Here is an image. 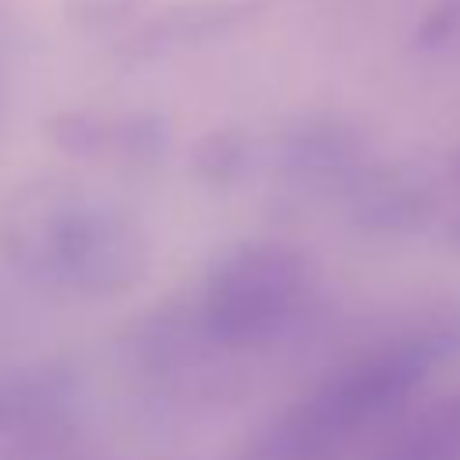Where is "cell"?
<instances>
[{
  "instance_id": "3",
  "label": "cell",
  "mask_w": 460,
  "mask_h": 460,
  "mask_svg": "<svg viewBox=\"0 0 460 460\" xmlns=\"http://www.w3.org/2000/svg\"><path fill=\"white\" fill-rule=\"evenodd\" d=\"M262 11V0H183L155 18H147L122 47L129 61H147L180 47H198L205 40H216L241 22L255 18Z\"/></svg>"
},
{
  "instance_id": "7",
  "label": "cell",
  "mask_w": 460,
  "mask_h": 460,
  "mask_svg": "<svg viewBox=\"0 0 460 460\" xmlns=\"http://www.w3.org/2000/svg\"><path fill=\"white\" fill-rule=\"evenodd\" d=\"M456 29H460V0H438V4H431L428 14L420 18L413 43H417V47H438V43H446Z\"/></svg>"
},
{
  "instance_id": "4",
  "label": "cell",
  "mask_w": 460,
  "mask_h": 460,
  "mask_svg": "<svg viewBox=\"0 0 460 460\" xmlns=\"http://www.w3.org/2000/svg\"><path fill=\"white\" fill-rule=\"evenodd\" d=\"M58 402L54 388L29 377L0 381V435H14L25 424L43 420V413Z\"/></svg>"
},
{
  "instance_id": "1",
  "label": "cell",
  "mask_w": 460,
  "mask_h": 460,
  "mask_svg": "<svg viewBox=\"0 0 460 460\" xmlns=\"http://www.w3.org/2000/svg\"><path fill=\"white\" fill-rule=\"evenodd\" d=\"M0 248L25 280L68 298L122 295L147 273L140 223L72 180L25 183L0 216Z\"/></svg>"
},
{
  "instance_id": "2",
  "label": "cell",
  "mask_w": 460,
  "mask_h": 460,
  "mask_svg": "<svg viewBox=\"0 0 460 460\" xmlns=\"http://www.w3.org/2000/svg\"><path fill=\"white\" fill-rule=\"evenodd\" d=\"M309 295L305 259L277 241H248L226 252L198 295V323L223 349H255L284 334Z\"/></svg>"
},
{
  "instance_id": "8",
  "label": "cell",
  "mask_w": 460,
  "mask_h": 460,
  "mask_svg": "<svg viewBox=\"0 0 460 460\" xmlns=\"http://www.w3.org/2000/svg\"><path fill=\"white\" fill-rule=\"evenodd\" d=\"M453 237H456V241H460V219H456V223H453Z\"/></svg>"
},
{
  "instance_id": "6",
  "label": "cell",
  "mask_w": 460,
  "mask_h": 460,
  "mask_svg": "<svg viewBox=\"0 0 460 460\" xmlns=\"http://www.w3.org/2000/svg\"><path fill=\"white\" fill-rule=\"evenodd\" d=\"M241 162H244V144L237 133H208L205 140L194 144V165L208 180L237 172Z\"/></svg>"
},
{
  "instance_id": "5",
  "label": "cell",
  "mask_w": 460,
  "mask_h": 460,
  "mask_svg": "<svg viewBox=\"0 0 460 460\" xmlns=\"http://www.w3.org/2000/svg\"><path fill=\"white\" fill-rule=\"evenodd\" d=\"M151 0H61V14L72 29L101 32V29H111L126 18H133Z\"/></svg>"
}]
</instances>
